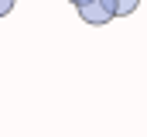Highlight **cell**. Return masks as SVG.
Masks as SVG:
<instances>
[{
    "label": "cell",
    "instance_id": "2",
    "mask_svg": "<svg viewBox=\"0 0 147 137\" xmlns=\"http://www.w3.org/2000/svg\"><path fill=\"white\" fill-rule=\"evenodd\" d=\"M137 7H140V0H113V14L116 17H130Z\"/></svg>",
    "mask_w": 147,
    "mask_h": 137
},
{
    "label": "cell",
    "instance_id": "1",
    "mask_svg": "<svg viewBox=\"0 0 147 137\" xmlns=\"http://www.w3.org/2000/svg\"><path fill=\"white\" fill-rule=\"evenodd\" d=\"M75 10L92 28H103V24H110L113 17H116L113 14V0H75Z\"/></svg>",
    "mask_w": 147,
    "mask_h": 137
},
{
    "label": "cell",
    "instance_id": "4",
    "mask_svg": "<svg viewBox=\"0 0 147 137\" xmlns=\"http://www.w3.org/2000/svg\"><path fill=\"white\" fill-rule=\"evenodd\" d=\"M72 3H75V0H72Z\"/></svg>",
    "mask_w": 147,
    "mask_h": 137
},
{
    "label": "cell",
    "instance_id": "3",
    "mask_svg": "<svg viewBox=\"0 0 147 137\" xmlns=\"http://www.w3.org/2000/svg\"><path fill=\"white\" fill-rule=\"evenodd\" d=\"M14 3H17V0H0V17H7V14L14 10Z\"/></svg>",
    "mask_w": 147,
    "mask_h": 137
}]
</instances>
